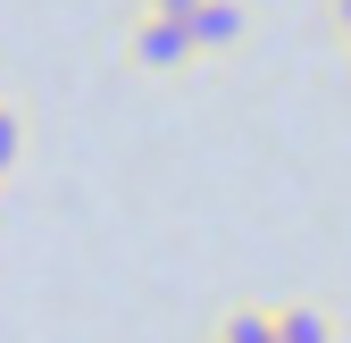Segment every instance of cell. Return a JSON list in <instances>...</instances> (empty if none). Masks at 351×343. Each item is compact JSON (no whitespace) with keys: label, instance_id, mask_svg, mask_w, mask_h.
I'll list each match as a JSON object with an SVG mask.
<instances>
[{"label":"cell","instance_id":"cell-5","mask_svg":"<svg viewBox=\"0 0 351 343\" xmlns=\"http://www.w3.org/2000/svg\"><path fill=\"white\" fill-rule=\"evenodd\" d=\"M17 151H25V126H17V109H0V176L17 167Z\"/></svg>","mask_w":351,"mask_h":343},{"label":"cell","instance_id":"cell-4","mask_svg":"<svg viewBox=\"0 0 351 343\" xmlns=\"http://www.w3.org/2000/svg\"><path fill=\"white\" fill-rule=\"evenodd\" d=\"M217 343H276V310H226Z\"/></svg>","mask_w":351,"mask_h":343},{"label":"cell","instance_id":"cell-6","mask_svg":"<svg viewBox=\"0 0 351 343\" xmlns=\"http://www.w3.org/2000/svg\"><path fill=\"white\" fill-rule=\"evenodd\" d=\"M201 0H151V17H193Z\"/></svg>","mask_w":351,"mask_h":343},{"label":"cell","instance_id":"cell-3","mask_svg":"<svg viewBox=\"0 0 351 343\" xmlns=\"http://www.w3.org/2000/svg\"><path fill=\"white\" fill-rule=\"evenodd\" d=\"M276 343H335V327H326V310H310V302H285V310H276Z\"/></svg>","mask_w":351,"mask_h":343},{"label":"cell","instance_id":"cell-1","mask_svg":"<svg viewBox=\"0 0 351 343\" xmlns=\"http://www.w3.org/2000/svg\"><path fill=\"white\" fill-rule=\"evenodd\" d=\"M201 51H193V25L184 17H143L134 25V67H151V75H176V67H193Z\"/></svg>","mask_w":351,"mask_h":343},{"label":"cell","instance_id":"cell-7","mask_svg":"<svg viewBox=\"0 0 351 343\" xmlns=\"http://www.w3.org/2000/svg\"><path fill=\"white\" fill-rule=\"evenodd\" d=\"M335 17H343V42H351V0H335Z\"/></svg>","mask_w":351,"mask_h":343},{"label":"cell","instance_id":"cell-2","mask_svg":"<svg viewBox=\"0 0 351 343\" xmlns=\"http://www.w3.org/2000/svg\"><path fill=\"white\" fill-rule=\"evenodd\" d=\"M184 25H193V51H234L243 42V0H201Z\"/></svg>","mask_w":351,"mask_h":343}]
</instances>
